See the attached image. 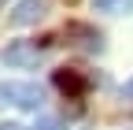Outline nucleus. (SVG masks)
<instances>
[{
    "instance_id": "obj_5",
    "label": "nucleus",
    "mask_w": 133,
    "mask_h": 130,
    "mask_svg": "<svg viewBox=\"0 0 133 130\" xmlns=\"http://www.w3.org/2000/svg\"><path fill=\"white\" fill-rule=\"evenodd\" d=\"M37 60H41V52H37V45H30V41H11V45L4 48V63H8V67L26 71V67H33Z\"/></svg>"
},
{
    "instance_id": "obj_2",
    "label": "nucleus",
    "mask_w": 133,
    "mask_h": 130,
    "mask_svg": "<svg viewBox=\"0 0 133 130\" xmlns=\"http://www.w3.org/2000/svg\"><path fill=\"white\" fill-rule=\"evenodd\" d=\"M66 41L70 45H78L81 52H104V34L100 30H92V26H85V22H70L66 26Z\"/></svg>"
},
{
    "instance_id": "obj_6",
    "label": "nucleus",
    "mask_w": 133,
    "mask_h": 130,
    "mask_svg": "<svg viewBox=\"0 0 133 130\" xmlns=\"http://www.w3.org/2000/svg\"><path fill=\"white\" fill-rule=\"evenodd\" d=\"M33 130H66V123H63V119H56V115H37Z\"/></svg>"
},
{
    "instance_id": "obj_8",
    "label": "nucleus",
    "mask_w": 133,
    "mask_h": 130,
    "mask_svg": "<svg viewBox=\"0 0 133 130\" xmlns=\"http://www.w3.org/2000/svg\"><path fill=\"white\" fill-rule=\"evenodd\" d=\"M122 93H126V97H133V78H126V86H122Z\"/></svg>"
},
{
    "instance_id": "obj_7",
    "label": "nucleus",
    "mask_w": 133,
    "mask_h": 130,
    "mask_svg": "<svg viewBox=\"0 0 133 130\" xmlns=\"http://www.w3.org/2000/svg\"><path fill=\"white\" fill-rule=\"evenodd\" d=\"M115 4H118V0H96V8H100V11H111Z\"/></svg>"
},
{
    "instance_id": "obj_3",
    "label": "nucleus",
    "mask_w": 133,
    "mask_h": 130,
    "mask_svg": "<svg viewBox=\"0 0 133 130\" xmlns=\"http://www.w3.org/2000/svg\"><path fill=\"white\" fill-rule=\"evenodd\" d=\"M44 11H48L44 0H15L11 11H8V22L11 26H33V22L44 19Z\"/></svg>"
},
{
    "instance_id": "obj_9",
    "label": "nucleus",
    "mask_w": 133,
    "mask_h": 130,
    "mask_svg": "<svg viewBox=\"0 0 133 130\" xmlns=\"http://www.w3.org/2000/svg\"><path fill=\"white\" fill-rule=\"evenodd\" d=\"M0 130H22V126H15V123H4V126H0Z\"/></svg>"
},
{
    "instance_id": "obj_1",
    "label": "nucleus",
    "mask_w": 133,
    "mask_h": 130,
    "mask_svg": "<svg viewBox=\"0 0 133 130\" xmlns=\"http://www.w3.org/2000/svg\"><path fill=\"white\" fill-rule=\"evenodd\" d=\"M0 104H19L26 111H37L44 104V93L37 82H0Z\"/></svg>"
},
{
    "instance_id": "obj_4",
    "label": "nucleus",
    "mask_w": 133,
    "mask_h": 130,
    "mask_svg": "<svg viewBox=\"0 0 133 130\" xmlns=\"http://www.w3.org/2000/svg\"><path fill=\"white\" fill-rule=\"evenodd\" d=\"M52 82H56V89L63 93V97H85L89 93V78L81 74V71H70V67H59V71H52Z\"/></svg>"
}]
</instances>
